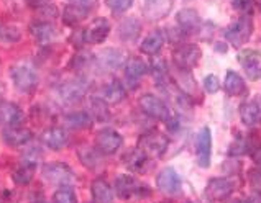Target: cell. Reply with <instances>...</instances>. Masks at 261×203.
<instances>
[{"instance_id": "1", "label": "cell", "mask_w": 261, "mask_h": 203, "mask_svg": "<svg viewBox=\"0 0 261 203\" xmlns=\"http://www.w3.org/2000/svg\"><path fill=\"white\" fill-rule=\"evenodd\" d=\"M89 87H91V82L86 80V79H69V80H64L61 84H58V87L55 89V94H56V99L63 103H77L79 100H83Z\"/></svg>"}, {"instance_id": "2", "label": "cell", "mask_w": 261, "mask_h": 203, "mask_svg": "<svg viewBox=\"0 0 261 203\" xmlns=\"http://www.w3.org/2000/svg\"><path fill=\"white\" fill-rule=\"evenodd\" d=\"M253 30H255V25H253V18L250 13H243L237 21H233L232 25L227 28L225 32V40L232 44L233 48H240L245 43L250 41Z\"/></svg>"}, {"instance_id": "3", "label": "cell", "mask_w": 261, "mask_h": 203, "mask_svg": "<svg viewBox=\"0 0 261 203\" xmlns=\"http://www.w3.org/2000/svg\"><path fill=\"white\" fill-rule=\"evenodd\" d=\"M41 176L51 185L58 187H71L76 180L72 169L64 162H48L41 167Z\"/></svg>"}, {"instance_id": "4", "label": "cell", "mask_w": 261, "mask_h": 203, "mask_svg": "<svg viewBox=\"0 0 261 203\" xmlns=\"http://www.w3.org/2000/svg\"><path fill=\"white\" fill-rule=\"evenodd\" d=\"M169 146V139L166 134H163L160 131H150L141 134L138 138V146L141 151L150 157H161L166 153V149Z\"/></svg>"}, {"instance_id": "5", "label": "cell", "mask_w": 261, "mask_h": 203, "mask_svg": "<svg viewBox=\"0 0 261 203\" xmlns=\"http://www.w3.org/2000/svg\"><path fill=\"white\" fill-rule=\"evenodd\" d=\"M10 77H12L15 89L23 94H32L36 89V85H38V74H36L33 67L25 66V64L12 67Z\"/></svg>"}, {"instance_id": "6", "label": "cell", "mask_w": 261, "mask_h": 203, "mask_svg": "<svg viewBox=\"0 0 261 203\" xmlns=\"http://www.w3.org/2000/svg\"><path fill=\"white\" fill-rule=\"evenodd\" d=\"M115 193L118 198L122 200H128L132 197H140L143 198L145 195L150 193L148 187L145 184H140L135 177H132L128 174L118 176L115 179Z\"/></svg>"}, {"instance_id": "7", "label": "cell", "mask_w": 261, "mask_h": 203, "mask_svg": "<svg viewBox=\"0 0 261 203\" xmlns=\"http://www.w3.org/2000/svg\"><path fill=\"white\" fill-rule=\"evenodd\" d=\"M138 105L143 113H146L150 118L160 120V122L168 123V120L171 118V110L168 105L163 102L160 97H156L153 94H145L140 97Z\"/></svg>"}, {"instance_id": "8", "label": "cell", "mask_w": 261, "mask_h": 203, "mask_svg": "<svg viewBox=\"0 0 261 203\" xmlns=\"http://www.w3.org/2000/svg\"><path fill=\"white\" fill-rule=\"evenodd\" d=\"M200 57H202V51L197 44H182L173 52V63L179 71L194 69L199 64Z\"/></svg>"}, {"instance_id": "9", "label": "cell", "mask_w": 261, "mask_h": 203, "mask_svg": "<svg viewBox=\"0 0 261 203\" xmlns=\"http://www.w3.org/2000/svg\"><path fill=\"white\" fill-rule=\"evenodd\" d=\"M237 189V184L232 177H214L207 182L204 195L212 201H222L228 198Z\"/></svg>"}, {"instance_id": "10", "label": "cell", "mask_w": 261, "mask_h": 203, "mask_svg": "<svg viewBox=\"0 0 261 203\" xmlns=\"http://www.w3.org/2000/svg\"><path fill=\"white\" fill-rule=\"evenodd\" d=\"M122 144H123L122 134L115 130H112V128L99 131V134H97V138H95V148L99 149L100 154L103 156L115 154Z\"/></svg>"}, {"instance_id": "11", "label": "cell", "mask_w": 261, "mask_h": 203, "mask_svg": "<svg viewBox=\"0 0 261 203\" xmlns=\"http://www.w3.org/2000/svg\"><path fill=\"white\" fill-rule=\"evenodd\" d=\"M196 154H197V164L200 167H208L211 165V156H212V133L211 128L204 126L200 128L196 138Z\"/></svg>"}, {"instance_id": "12", "label": "cell", "mask_w": 261, "mask_h": 203, "mask_svg": "<svg viewBox=\"0 0 261 203\" xmlns=\"http://www.w3.org/2000/svg\"><path fill=\"white\" fill-rule=\"evenodd\" d=\"M110 33V23L107 18H95L83 32V41L87 44H99L107 40Z\"/></svg>"}, {"instance_id": "13", "label": "cell", "mask_w": 261, "mask_h": 203, "mask_svg": "<svg viewBox=\"0 0 261 203\" xmlns=\"http://www.w3.org/2000/svg\"><path fill=\"white\" fill-rule=\"evenodd\" d=\"M238 63L243 67L250 80L261 79V52L256 49H245L238 54Z\"/></svg>"}, {"instance_id": "14", "label": "cell", "mask_w": 261, "mask_h": 203, "mask_svg": "<svg viewBox=\"0 0 261 203\" xmlns=\"http://www.w3.org/2000/svg\"><path fill=\"white\" fill-rule=\"evenodd\" d=\"M94 61L99 66V69L102 71H117L118 67H122L125 64V56L120 49L117 48H107L100 52H97V56L94 57Z\"/></svg>"}, {"instance_id": "15", "label": "cell", "mask_w": 261, "mask_h": 203, "mask_svg": "<svg viewBox=\"0 0 261 203\" xmlns=\"http://www.w3.org/2000/svg\"><path fill=\"white\" fill-rule=\"evenodd\" d=\"M156 185H158V189L163 193L176 195L181 192L182 182H181V177H179V174L173 167H166L160 172L158 177H156Z\"/></svg>"}, {"instance_id": "16", "label": "cell", "mask_w": 261, "mask_h": 203, "mask_svg": "<svg viewBox=\"0 0 261 203\" xmlns=\"http://www.w3.org/2000/svg\"><path fill=\"white\" fill-rule=\"evenodd\" d=\"M68 141H69V134L61 126L46 128L41 134V142L48 149H51V151H59V149L66 148Z\"/></svg>"}, {"instance_id": "17", "label": "cell", "mask_w": 261, "mask_h": 203, "mask_svg": "<svg viewBox=\"0 0 261 203\" xmlns=\"http://www.w3.org/2000/svg\"><path fill=\"white\" fill-rule=\"evenodd\" d=\"M123 164L130 172L146 174V170L151 167V159H150V156H146L140 148H135L123 156Z\"/></svg>"}, {"instance_id": "18", "label": "cell", "mask_w": 261, "mask_h": 203, "mask_svg": "<svg viewBox=\"0 0 261 203\" xmlns=\"http://www.w3.org/2000/svg\"><path fill=\"white\" fill-rule=\"evenodd\" d=\"M240 120H242V123L248 128H253L261 123V99L259 97H253V99L242 103Z\"/></svg>"}, {"instance_id": "19", "label": "cell", "mask_w": 261, "mask_h": 203, "mask_svg": "<svg viewBox=\"0 0 261 203\" xmlns=\"http://www.w3.org/2000/svg\"><path fill=\"white\" fill-rule=\"evenodd\" d=\"M25 120V113L17 103L2 102L0 103V126H20Z\"/></svg>"}, {"instance_id": "20", "label": "cell", "mask_w": 261, "mask_h": 203, "mask_svg": "<svg viewBox=\"0 0 261 203\" xmlns=\"http://www.w3.org/2000/svg\"><path fill=\"white\" fill-rule=\"evenodd\" d=\"M123 67H125V79L133 89L138 85L140 79L148 72V64L138 56H132L126 59Z\"/></svg>"}, {"instance_id": "21", "label": "cell", "mask_w": 261, "mask_h": 203, "mask_svg": "<svg viewBox=\"0 0 261 203\" xmlns=\"http://www.w3.org/2000/svg\"><path fill=\"white\" fill-rule=\"evenodd\" d=\"M89 12L91 7L84 4V0H77V2H71L66 9L63 10V21L68 26H76L83 21Z\"/></svg>"}, {"instance_id": "22", "label": "cell", "mask_w": 261, "mask_h": 203, "mask_svg": "<svg viewBox=\"0 0 261 203\" xmlns=\"http://www.w3.org/2000/svg\"><path fill=\"white\" fill-rule=\"evenodd\" d=\"M33 138V133L28 130V128L23 126H9L5 128L4 133H2V139L5 144H9L12 148H18V146H23L27 142Z\"/></svg>"}, {"instance_id": "23", "label": "cell", "mask_w": 261, "mask_h": 203, "mask_svg": "<svg viewBox=\"0 0 261 203\" xmlns=\"http://www.w3.org/2000/svg\"><path fill=\"white\" fill-rule=\"evenodd\" d=\"M176 21L182 33H196L200 28V17L194 9H182L176 15Z\"/></svg>"}, {"instance_id": "24", "label": "cell", "mask_w": 261, "mask_h": 203, "mask_svg": "<svg viewBox=\"0 0 261 203\" xmlns=\"http://www.w3.org/2000/svg\"><path fill=\"white\" fill-rule=\"evenodd\" d=\"M173 2L171 0H143L145 15L150 20H161L169 13Z\"/></svg>"}, {"instance_id": "25", "label": "cell", "mask_w": 261, "mask_h": 203, "mask_svg": "<svg viewBox=\"0 0 261 203\" xmlns=\"http://www.w3.org/2000/svg\"><path fill=\"white\" fill-rule=\"evenodd\" d=\"M91 192L95 203H114L115 200L114 189L106 179H95L91 185Z\"/></svg>"}, {"instance_id": "26", "label": "cell", "mask_w": 261, "mask_h": 203, "mask_svg": "<svg viewBox=\"0 0 261 203\" xmlns=\"http://www.w3.org/2000/svg\"><path fill=\"white\" fill-rule=\"evenodd\" d=\"M35 169H36V162L23 159L12 172L13 182L17 184V185H27V184H30L33 180Z\"/></svg>"}, {"instance_id": "27", "label": "cell", "mask_w": 261, "mask_h": 203, "mask_svg": "<svg viewBox=\"0 0 261 203\" xmlns=\"http://www.w3.org/2000/svg\"><path fill=\"white\" fill-rule=\"evenodd\" d=\"M32 35L35 41L38 44H49L55 40L56 36V30L55 26L49 23L48 20L44 21H36V23L32 25Z\"/></svg>"}, {"instance_id": "28", "label": "cell", "mask_w": 261, "mask_h": 203, "mask_svg": "<svg viewBox=\"0 0 261 203\" xmlns=\"http://www.w3.org/2000/svg\"><path fill=\"white\" fill-rule=\"evenodd\" d=\"M77 157H79L81 164H83L84 167L91 169V170H95L102 164L100 151L97 148H92V146H79L77 148Z\"/></svg>"}, {"instance_id": "29", "label": "cell", "mask_w": 261, "mask_h": 203, "mask_svg": "<svg viewBox=\"0 0 261 203\" xmlns=\"http://www.w3.org/2000/svg\"><path fill=\"white\" fill-rule=\"evenodd\" d=\"M165 35L160 30H156V32L150 33L146 36V38L141 41L140 44V49L143 54H148V56H156L158 52L161 51L163 44H165Z\"/></svg>"}, {"instance_id": "30", "label": "cell", "mask_w": 261, "mask_h": 203, "mask_svg": "<svg viewBox=\"0 0 261 203\" xmlns=\"http://www.w3.org/2000/svg\"><path fill=\"white\" fill-rule=\"evenodd\" d=\"M223 90L225 94L230 97H237V95H243L247 92V84L242 79L240 74H237L235 71H228L225 80H223Z\"/></svg>"}, {"instance_id": "31", "label": "cell", "mask_w": 261, "mask_h": 203, "mask_svg": "<svg viewBox=\"0 0 261 203\" xmlns=\"http://www.w3.org/2000/svg\"><path fill=\"white\" fill-rule=\"evenodd\" d=\"M125 97H126V90L122 85V82H118V80H112L110 84H107L102 90V100L107 105L120 103Z\"/></svg>"}, {"instance_id": "32", "label": "cell", "mask_w": 261, "mask_h": 203, "mask_svg": "<svg viewBox=\"0 0 261 203\" xmlns=\"http://www.w3.org/2000/svg\"><path fill=\"white\" fill-rule=\"evenodd\" d=\"M140 32H141V25L137 18H125L120 23V28H118V33H120V38L123 41L137 40Z\"/></svg>"}, {"instance_id": "33", "label": "cell", "mask_w": 261, "mask_h": 203, "mask_svg": "<svg viewBox=\"0 0 261 203\" xmlns=\"http://www.w3.org/2000/svg\"><path fill=\"white\" fill-rule=\"evenodd\" d=\"M64 122L72 130H83V128H89L92 125V117L87 111H76V113L66 117Z\"/></svg>"}, {"instance_id": "34", "label": "cell", "mask_w": 261, "mask_h": 203, "mask_svg": "<svg viewBox=\"0 0 261 203\" xmlns=\"http://www.w3.org/2000/svg\"><path fill=\"white\" fill-rule=\"evenodd\" d=\"M89 115H91L97 122H107L110 118V110L109 105L102 99H92L91 100V108H89Z\"/></svg>"}, {"instance_id": "35", "label": "cell", "mask_w": 261, "mask_h": 203, "mask_svg": "<svg viewBox=\"0 0 261 203\" xmlns=\"http://www.w3.org/2000/svg\"><path fill=\"white\" fill-rule=\"evenodd\" d=\"M55 203H77V195L71 187H59L53 195Z\"/></svg>"}, {"instance_id": "36", "label": "cell", "mask_w": 261, "mask_h": 203, "mask_svg": "<svg viewBox=\"0 0 261 203\" xmlns=\"http://www.w3.org/2000/svg\"><path fill=\"white\" fill-rule=\"evenodd\" d=\"M0 40L9 41V43H17L21 40V32L13 25H0Z\"/></svg>"}, {"instance_id": "37", "label": "cell", "mask_w": 261, "mask_h": 203, "mask_svg": "<svg viewBox=\"0 0 261 203\" xmlns=\"http://www.w3.org/2000/svg\"><path fill=\"white\" fill-rule=\"evenodd\" d=\"M106 4L109 5V9L114 10L115 13H123L133 5V0H106Z\"/></svg>"}, {"instance_id": "38", "label": "cell", "mask_w": 261, "mask_h": 203, "mask_svg": "<svg viewBox=\"0 0 261 203\" xmlns=\"http://www.w3.org/2000/svg\"><path fill=\"white\" fill-rule=\"evenodd\" d=\"M204 89L205 92L208 94H217L220 90V80L217 76H214V74H208V76H205L204 79Z\"/></svg>"}, {"instance_id": "39", "label": "cell", "mask_w": 261, "mask_h": 203, "mask_svg": "<svg viewBox=\"0 0 261 203\" xmlns=\"http://www.w3.org/2000/svg\"><path fill=\"white\" fill-rule=\"evenodd\" d=\"M256 0H232V7L242 13H251Z\"/></svg>"}, {"instance_id": "40", "label": "cell", "mask_w": 261, "mask_h": 203, "mask_svg": "<svg viewBox=\"0 0 261 203\" xmlns=\"http://www.w3.org/2000/svg\"><path fill=\"white\" fill-rule=\"evenodd\" d=\"M248 182L255 187V189L261 190V165L248 170Z\"/></svg>"}, {"instance_id": "41", "label": "cell", "mask_w": 261, "mask_h": 203, "mask_svg": "<svg viewBox=\"0 0 261 203\" xmlns=\"http://www.w3.org/2000/svg\"><path fill=\"white\" fill-rule=\"evenodd\" d=\"M243 203H261V190H258V189H255L253 190L247 198L245 200H242Z\"/></svg>"}, {"instance_id": "42", "label": "cell", "mask_w": 261, "mask_h": 203, "mask_svg": "<svg viewBox=\"0 0 261 203\" xmlns=\"http://www.w3.org/2000/svg\"><path fill=\"white\" fill-rule=\"evenodd\" d=\"M28 2L32 5H35L36 9H40V7H43V5H48V0H28Z\"/></svg>"}, {"instance_id": "43", "label": "cell", "mask_w": 261, "mask_h": 203, "mask_svg": "<svg viewBox=\"0 0 261 203\" xmlns=\"http://www.w3.org/2000/svg\"><path fill=\"white\" fill-rule=\"evenodd\" d=\"M182 203H192L191 200H186V201H182Z\"/></svg>"}, {"instance_id": "44", "label": "cell", "mask_w": 261, "mask_h": 203, "mask_svg": "<svg viewBox=\"0 0 261 203\" xmlns=\"http://www.w3.org/2000/svg\"><path fill=\"white\" fill-rule=\"evenodd\" d=\"M258 5H259V12H261V0H259V2H258Z\"/></svg>"}, {"instance_id": "45", "label": "cell", "mask_w": 261, "mask_h": 203, "mask_svg": "<svg viewBox=\"0 0 261 203\" xmlns=\"http://www.w3.org/2000/svg\"><path fill=\"white\" fill-rule=\"evenodd\" d=\"M232 203H243V201H242V200H240V201H232Z\"/></svg>"}, {"instance_id": "46", "label": "cell", "mask_w": 261, "mask_h": 203, "mask_svg": "<svg viewBox=\"0 0 261 203\" xmlns=\"http://www.w3.org/2000/svg\"><path fill=\"white\" fill-rule=\"evenodd\" d=\"M161 203H169V201H161Z\"/></svg>"}, {"instance_id": "47", "label": "cell", "mask_w": 261, "mask_h": 203, "mask_svg": "<svg viewBox=\"0 0 261 203\" xmlns=\"http://www.w3.org/2000/svg\"><path fill=\"white\" fill-rule=\"evenodd\" d=\"M72 2H77V0H72Z\"/></svg>"}, {"instance_id": "48", "label": "cell", "mask_w": 261, "mask_h": 203, "mask_svg": "<svg viewBox=\"0 0 261 203\" xmlns=\"http://www.w3.org/2000/svg\"><path fill=\"white\" fill-rule=\"evenodd\" d=\"M38 203H44V201H38Z\"/></svg>"}]
</instances>
